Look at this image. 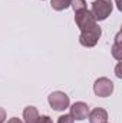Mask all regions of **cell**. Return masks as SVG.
Returning a JSON list of instances; mask_svg holds the SVG:
<instances>
[{"instance_id": "1", "label": "cell", "mask_w": 122, "mask_h": 123, "mask_svg": "<svg viewBox=\"0 0 122 123\" xmlns=\"http://www.w3.org/2000/svg\"><path fill=\"white\" fill-rule=\"evenodd\" d=\"M112 0H95L92 3V14L96 20H105L112 13Z\"/></svg>"}, {"instance_id": "2", "label": "cell", "mask_w": 122, "mask_h": 123, "mask_svg": "<svg viewBox=\"0 0 122 123\" xmlns=\"http://www.w3.org/2000/svg\"><path fill=\"white\" fill-rule=\"evenodd\" d=\"M75 23L76 26L81 29V30H88L93 27L96 25V19L95 16L92 14L91 10L88 9H83V10H79V12H75Z\"/></svg>"}, {"instance_id": "3", "label": "cell", "mask_w": 122, "mask_h": 123, "mask_svg": "<svg viewBox=\"0 0 122 123\" xmlns=\"http://www.w3.org/2000/svg\"><path fill=\"white\" fill-rule=\"evenodd\" d=\"M101 34H102L101 27H99L98 25H95L93 27L88 29V30H83L82 33H81L79 43H81L82 46H85V47H93V46L98 43Z\"/></svg>"}, {"instance_id": "4", "label": "cell", "mask_w": 122, "mask_h": 123, "mask_svg": "<svg viewBox=\"0 0 122 123\" xmlns=\"http://www.w3.org/2000/svg\"><path fill=\"white\" fill-rule=\"evenodd\" d=\"M49 105L53 110L62 112L69 107V96L63 92H53L49 94Z\"/></svg>"}, {"instance_id": "5", "label": "cell", "mask_w": 122, "mask_h": 123, "mask_svg": "<svg viewBox=\"0 0 122 123\" xmlns=\"http://www.w3.org/2000/svg\"><path fill=\"white\" fill-rule=\"evenodd\" d=\"M93 92L99 97H108L114 92V83L108 77H99L93 85Z\"/></svg>"}, {"instance_id": "6", "label": "cell", "mask_w": 122, "mask_h": 123, "mask_svg": "<svg viewBox=\"0 0 122 123\" xmlns=\"http://www.w3.org/2000/svg\"><path fill=\"white\" fill-rule=\"evenodd\" d=\"M69 115L73 117V120H83L89 115V107L83 102H76L70 106V113Z\"/></svg>"}, {"instance_id": "7", "label": "cell", "mask_w": 122, "mask_h": 123, "mask_svg": "<svg viewBox=\"0 0 122 123\" xmlns=\"http://www.w3.org/2000/svg\"><path fill=\"white\" fill-rule=\"evenodd\" d=\"M88 117H89V123H106L108 122V113L102 107H96V109L91 110Z\"/></svg>"}, {"instance_id": "8", "label": "cell", "mask_w": 122, "mask_h": 123, "mask_svg": "<svg viewBox=\"0 0 122 123\" xmlns=\"http://www.w3.org/2000/svg\"><path fill=\"white\" fill-rule=\"evenodd\" d=\"M23 119L25 123H36L39 119V112L34 106H27L23 110Z\"/></svg>"}, {"instance_id": "9", "label": "cell", "mask_w": 122, "mask_h": 123, "mask_svg": "<svg viewBox=\"0 0 122 123\" xmlns=\"http://www.w3.org/2000/svg\"><path fill=\"white\" fill-rule=\"evenodd\" d=\"M112 55L116 60H121L122 59V46H121V33H118L116 36V40L112 46Z\"/></svg>"}, {"instance_id": "10", "label": "cell", "mask_w": 122, "mask_h": 123, "mask_svg": "<svg viewBox=\"0 0 122 123\" xmlns=\"http://www.w3.org/2000/svg\"><path fill=\"white\" fill-rule=\"evenodd\" d=\"M50 6L53 10L61 12V10H65L70 6V0H50Z\"/></svg>"}, {"instance_id": "11", "label": "cell", "mask_w": 122, "mask_h": 123, "mask_svg": "<svg viewBox=\"0 0 122 123\" xmlns=\"http://www.w3.org/2000/svg\"><path fill=\"white\" fill-rule=\"evenodd\" d=\"M70 6L75 12H79V10H83L86 9V3L85 0H70Z\"/></svg>"}, {"instance_id": "12", "label": "cell", "mask_w": 122, "mask_h": 123, "mask_svg": "<svg viewBox=\"0 0 122 123\" xmlns=\"http://www.w3.org/2000/svg\"><path fill=\"white\" fill-rule=\"evenodd\" d=\"M58 123H75V120H73V117L70 115H62L58 119Z\"/></svg>"}, {"instance_id": "13", "label": "cell", "mask_w": 122, "mask_h": 123, "mask_svg": "<svg viewBox=\"0 0 122 123\" xmlns=\"http://www.w3.org/2000/svg\"><path fill=\"white\" fill-rule=\"evenodd\" d=\"M4 119H6V110L3 107H0V123L4 122Z\"/></svg>"}, {"instance_id": "14", "label": "cell", "mask_w": 122, "mask_h": 123, "mask_svg": "<svg viewBox=\"0 0 122 123\" xmlns=\"http://www.w3.org/2000/svg\"><path fill=\"white\" fill-rule=\"evenodd\" d=\"M7 123H25V122H22L20 119H17V117H12V119H9L7 120Z\"/></svg>"}, {"instance_id": "15", "label": "cell", "mask_w": 122, "mask_h": 123, "mask_svg": "<svg viewBox=\"0 0 122 123\" xmlns=\"http://www.w3.org/2000/svg\"><path fill=\"white\" fill-rule=\"evenodd\" d=\"M106 123H108V122H106Z\"/></svg>"}]
</instances>
